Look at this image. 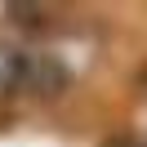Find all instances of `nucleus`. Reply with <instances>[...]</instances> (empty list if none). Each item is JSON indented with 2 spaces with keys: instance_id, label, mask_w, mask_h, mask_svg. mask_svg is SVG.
<instances>
[{
  "instance_id": "nucleus-1",
  "label": "nucleus",
  "mask_w": 147,
  "mask_h": 147,
  "mask_svg": "<svg viewBox=\"0 0 147 147\" xmlns=\"http://www.w3.org/2000/svg\"><path fill=\"white\" fill-rule=\"evenodd\" d=\"M67 80H71V71H67V63L54 54V49H36V45L9 49V71H5V85H9V89L58 94Z\"/></svg>"
},
{
  "instance_id": "nucleus-2",
  "label": "nucleus",
  "mask_w": 147,
  "mask_h": 147,
  "mask_svg": "<svg viewBox=\"0 0 147 147\" xmlns=\"http://www.w3.org/2000/svg\"><path fill=\"white\" fill-rule=\"evenodd\" d=\"M102 147H143V143H138V138H129V134H116V138H107Z\"/></svg>"
}]
</instances>
